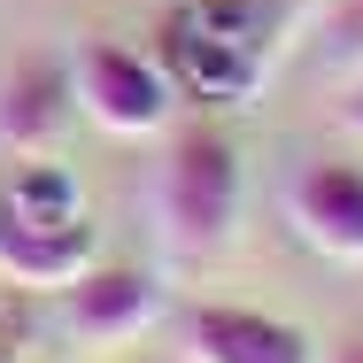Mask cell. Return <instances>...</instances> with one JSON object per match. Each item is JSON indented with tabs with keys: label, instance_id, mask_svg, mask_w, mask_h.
<instances>
[{
	"label": "cell",
	"instance_id": "3",
	"mask_svg": "<svg viewBox=\"0 0 363 363\" xmlns=\"http://www.w3.org/2000/svg\"><path fill=\"white\" fill-rule=\"evenodd\" d=\"M85 263H101L93 255V224L77 217H31V209H16V201H0V279L23 294H62L85 271Z\"/></svg>",
	"mask_w": 363,
	"mask_h": 363
},
{
	"label": "cell",
	"instance_id": "10",
	"mask_svg": "<svg viewBox=\"0 0 363 363\" xmlns=\"http://www.w3.org/2000/svg\"><path fill=\"white\" fill-rule=\"evenodd\" d=\"M0 363H23V325H0Z\"/></svg>",
	"mask_w": 363,
	"mask_h": 363
},
{
	"label": "cell",
	"instance_id": "11",
	"mask_svg": "<svg viewBox=\"0 0 363 363\" xmlns=\"http://www.w3.org/2000/svg\"><path fill=\"white\" fill-rule=\"evenodd\" d=\"M325 363H363V333H356V340H340V348H333Z\"/></svg>",
	"mask_w": 363,
	"mask_h": 363
},
{
	"label": "cell",
	"instance_id": "9",
	"mask_svg": "<svg viewBox=\"0 0 363 363\" xmlns=\"http://www.w3.org/2000/svg\"><path fill=\"white\" fill-rule=\"evenodd\" d=\"M333 124H340L348 140H363V85H356V93H340V108H333Z\"/></svg>",
	"mask_w": 363,
	"mask_h": 363
},
{
	"label": "cell",
	"instance_id": "4",
	"mask_svg": "<svg viewBox=\"0 0 363 363\" xmlns=\"http://www.w3.org/2000/svg\"><path fill=\"white\" fill-rule=\"evenodd\" d=\"M186 363H317V340L271 309L201 301L186 317Z\"/></svg>",
	"mask_w": 363,
	"mask_h": 363
},
{
	"label": "cell",
	"instance_id": "2",
	"mask_svg": "<svg viewBox=\"0 0 363 363\" xmlns=\"http://www.w3.org/2000/svg\"><path fill=\"white\" fill-rule=\"evenodd\" d=\"M70 93H77V108L101 132H116V140H147V132L170 124V77L147 55L116 47V39H85L70 55Z\"/></svg>",
	"mask_w": 363,
	"mask_h": 363
},
{
	"label": "cell",
	"instance_id": "5",
	"mask_svg": "<svg viewBox=\"0 0 363 363\" xmlns=\"http://www.w3.org/2000/svg\"><path fill=\"white\" fill-rule=\"evenodd\" d=\"M155 286H147V271H124V263H85L70 286H62V325H70V340L85 348H124V340H140L147 325H155Z\"/></svg>",
	"mask_w": 363,
	"mask_h": 363
},
{
	"label": "cell",
	"instance_id": "8",
	"mask_svg": "<svg viewBox=\"0 0 363 363\" xmlns=\"http://www.w3.org/2000/svg\"><path fill=\"white\" fill-rule=\"evenodd\" d=\"M0 201H16V209H31V217H70V209H77V178L62 170V162L23 155V170L0 186Z\"/></svg>",
	"mask_w": 363,
	"mask_h": 363
},
{
	"label": "cell",
	"instance_id": "6",
	"mask_svg": "<svg viewBox=\"0 0 363 363\" xmlns=\"http://www.w3.org/2000/svg\"><path fill=\"white\" fill-rule=\"evenodd\" d=\"M77 116V93H70V62L55 55H23L16 70L0 77V147L23 162V155H47L62 140V124Z\"/></svg>",
	"mask_w": 363,
	"mask_h": 363
},
{
	"label": "cell",
	"instance_id": "7",
	"mask_svg": "<svg viewBox=\"0 0 363 363\" xmlns=\"http://www.w3.org/2000/svg\"><path fill=\"white\" fill-rule=\"evenodd\" d=\"M294 224L317 255L363 263V162H317L294 186Z\"/></svg>",
	"mask_w": 363,
	"mask_h": 363
},
{
	"label": "cell",
	"instance_id": "1",
	"mask_svg": "<svg viewBox=\"0 0 363 363\" xmlns=\"http://www.w3.org/2000/svg\"><path fill=\"white\" fill-rule=\"evenodd\" d=\"M240 217V147L217 124L178 132L162 155V232L178 255H217Z\"/></svg>",
	"mask_w": 363,
	"mask_h": 363
}]
</instances>
